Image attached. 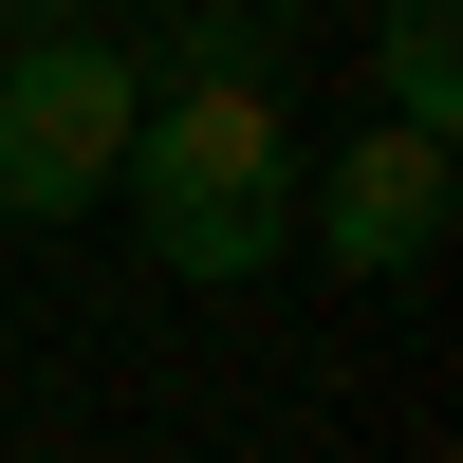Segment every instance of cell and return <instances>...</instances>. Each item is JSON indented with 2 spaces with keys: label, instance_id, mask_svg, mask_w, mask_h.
Returning a JSON list of instances; mask_svg holds the SVG:
<instances>
[{
  "label": "cell",
  "instance_id": "6",
  "mask_svg": "<svg viewBox=\"0 0 463 463\" xmlns=\"http://www.w3.org/2000/svg\"><path fill=\"white\" fill-rule=\"evenodd\" d=\"M56 19H74V0H0V37H56Z\"/></svg>",
  "mask_w": 463,
  "mask_h": 463
},
{
  "label": "cell",
  "instance_id": "5",
  "mask_svg": "<svg viewBox=\"0 0 463 463\" xmlns=\"http://www.w3.org/2000/svg\"><path fill=\"white\" fill-rule=\"evenodd\" d=\"M167 93H279V19H260V0H185Z\"/></svg>",
  "mask_w": 463,
  "mask_h": 463
},
{
  "label": "cell",
  "instance_id": "2",
  "mask_svg": "<svg viewBox=\"0 0 463 463\" xmlns=\"http://www.w3.org/2000/svg\"><path fill=\"white\" fill-rule=\"evenodd\" d=\"M130 130H148V56L130 37H93V19H56V37H0V222H93L111 204V167H130Z\"/></svg>",
  "mask_w": 463,
  "mask_h": 463
},
{
  "label": "cell",
  "instance_id": "4",
  "mask_svg": "<svg viewBox=\"0 0 463 463\" xmlns=\"http://www.w3.org/2000/svg\"><path fill=\"white\" fill-rule=\"evenodd\" d=\"M371 130H463V0H371Z\"/></svg>",
  "mask_w": 463,
  "mask_h": 463
},
{
  "label": "cell",
  "instance_id": "3",
  "mask_svg": "<svg viewBox=\"0 0 463 463\" xmlns=\"http://www.w3.org/2000/svg\"><path fill=\"white\" fill-rule=\"evenodd\" d=\"M445 222H463V167L427 130H334L316 167H297V241H316L334 279H427Z\"/></svg>",
  "mask_w": 463,
  "mask_h": 463
},
{
  "label": "cell",
  "instance_id": "1",
  "mask_svg": "<svg viewBox=\"0 0 463 463\" xmlns=\"http://www.w3.org/2000/svg\"><path fill=\"white\" fill-rule=\"evenodd\" d=\"M111 204L148 222V279H185V297L279 279V241H297V111L279 93H148Z\"/></svg>",
  "mask_w": 463,
  "mask_h": 463
}]
</instances>
